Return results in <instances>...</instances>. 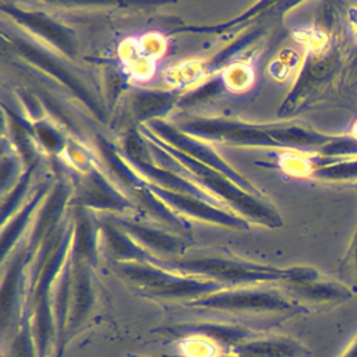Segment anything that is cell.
Segmentation results:
<instances>
[{
  "label": "cell",
  "mask_w": 357,
  "mask_h": 357,
  "mask_svg": "<svg viewBox=\"0 0 357 357\" xmlns=\"http://www.w3.org/2000/svg\"><path fill=\"white\" fill-rule=\"evenodd\" d=\"M227 353L237 357H298L301 347L289 340L254 337L231 347Z\"/></svg>",
  "instance_id": "obj_1"
},
{
  "label": "cell",
  "mask_w": 357,
  "mask_h": 357,
  "mask_svg": "<svg viewBox=\"0 0 357 357\" xmlns=\"http://www.w3.org/2000/svg\"><path fill=\"white\" fill-rule=\"evenodd\" d=\"M7 357H38L36 343H33L31 331L24 328L13 340L11 346L4 349Z\"/></svg>",
  "instance_id": "obj_2"
},
{
  "label": "cell",
  "mask_w": 357,
  "mask_h": 357,
  "mask_svg": "<svg viewBox=\"0 0 357 357\" xmlns=\"http://www.w3.org/2000/svg\"><path fill=\"white\" fill-rule=\"evenodd\" d=\"M162 357H167V356H162ZM169 357H178V356H169Z\"/></svg>",
  "instance_id": "obj_3"
}]
</instances>
